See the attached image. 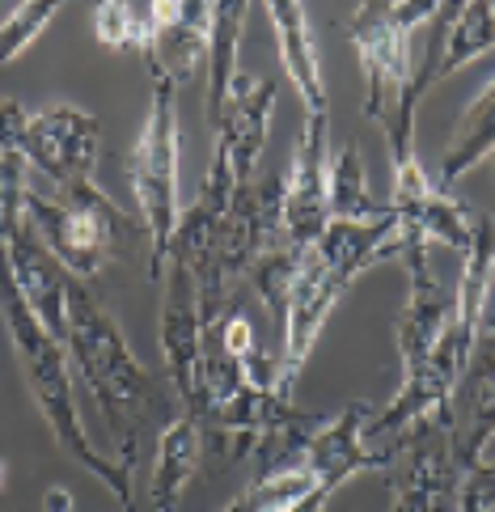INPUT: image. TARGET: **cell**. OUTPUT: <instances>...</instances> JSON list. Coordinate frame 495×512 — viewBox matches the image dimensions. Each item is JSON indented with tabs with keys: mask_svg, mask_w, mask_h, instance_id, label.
I'll use <instances>...</instances> for the list:
<instances>
[{
	"mask_svg": "<svg viewBox=\"0 0 495 512\" xmlns=\"http://www.w3.org/2000/svg\"><path fill=\"white\" fill-rule=\"evenodd\" d=\"M491 271H495V221L491 216H474V242L466 250L462 276H457V288H453V314H449L445 335L436 339L432 356L419 364L411 377H402L390 407L369 419V445L385 441V457H394V449L407 441L428 415L449 407V394L457 381H462V373L470 369L474 347H479Z\"/></svg>",
	"mask_w": 495,
	"mask_h": 512,
	"instance_id": "6da1fadb",
	"label": "cell"
},
{
	"mask_svg": "<svg viewBox=\"0 0 495 512\" xmlns=\"http://www.w3.org/2000/svg\"><path fill=\"white\" fill-rule=\"evenodd\" d=\"M0 314H5L9 343H13L17 360H22L30 394H34V402H39V411L47 415V424L55 432V445H60L72 462H81L89 474H94L123 508H132V470H127L123 462H110V457L102 449H94V441L85 436L81 415H77V398H72L68 352H64V343L39 322L30 301L22 297L5 246H0Z\"/></svg>",
	"mask_w": 495,
	"mask_h": 512,
	"instance_id": "7a4b0ae2",
	"label": "cell"
},
{
	"mask_svg": "<svg viewBox=\"0 0 495 512\" xmlns=\"http://www.w3.org/2000/svg\"><path fill=\"white\" fill-rule=\"evenodd\" d=\"M68 364L81 373L89 398L98 402L110 428L123 436L119 462L132 470L136 457V424L153 411L157 381L132 352V343L119 331V322L98 305V297L81 284L68 288V339H64Z\"/></svg>",
	"mask_w": 495,
	"mask_h": 512,
	"instance_id": "3957f363",
	"label": "cell"
},
{
	"mask_svg": "<svg viewBox=\"0 0 495 512\" xmlns=\"http://www.w3.org/2000/svg\"><path fill=\"white\" fill-rule=\"evenodd\" d=\"M149 68V111L132 157H127V178L140 208V225L149 237V280L165 276V263L174 254V233L182 221L178 195V81L170 77L153 51L144 56Z\"/></svg>",
	"mask_w": 495,
	"mask_h": 512,
	"instance_id": "277c9868",
	"label": "cell"
},
{
	"mask_svg": "<svg viewBox=\"0 0 495 512\" xmlns=\"http://www.w3.org/2000/svg\"><path fill=\"white\" fill-rule=\"evenodd\" d=\"M98 119L81 106H51V111H30L22 161L47 174L60 191V204L85 212L110 237L132 229L119 204L98 187Z\"/></svg>",
	"mask_w": 495,
	"mask_h": 512,
	"instance_id": "5b68a950",
	"label": "cell"
},
{
	"mask_svg": "<svg viewBox=\"0 0 495 512\" xmlns=\"http://www.w3.org/2000/svg\"><path fill=\"white\" fill-rule=\"evenodd\" d=\"M398 449H407L394 474V508L398 512H457L462 496V462L453 445L449 407L428 415Z\"/></svg>",
	"mask_w": 495,
	"mask_h": 512,
	"instance_id": "8992f818",
	"label": "cell"
},
{
	"mask_svg": "<svg viewBox=\"0 0 495 512\" xmlns=\"http://www.w3.org/2000/svg\"><path fill=\"white\" fill-rule=\"evenodd\" d=\"M352 47L364 68V115L385 123L394 115L402 89L415 77L411 34L398 26L394 5L364 0L352 13Z\"/></svg>",
	"mask_w": 495,
	"mask_h": 512,
	"instance_id": "52a82bcc",
	"label": "cell"
},
{
	"mask_svg": "<svg viewBox=\"0 0 495 512\" xmlns=\"http://www.w3.org/2000/svg\"><path fill=\"white\" fill-rule=\"evenodd\" d=\"M347 288L352 284H343L314 250L305 254V263H301L297 280H292V292H288V309H284V326H280V360H275V369H280L275 394L284 402H292V390H297L305 364L314 356L322 326L330 322V314H335V305L343 301Z\"/></svg>",
	"mask_w": 495,
	"mask_h": 512,
	"instance_id": "ba28073f",
	"label": "cell"
},
{
	"mask_svg": "<svg viewBox=\"0 0 495 512\" xmlns=\"http://www.w3.org/2000/svg\"><path fill=\"white\" fill-rule=\"evenodd\" d=\"M398 259L407 267V305L398 314V356H402V377H411L432 356L436 339L445 335L453 314V292L436 280L428 263V242L419 233H411V242L402 246Z\"/></svg>",
	"mask_w": 495,
	"mask_h": 512,
	"instance_id": "9c48e42d",
	"label": "cell"
},
{
	"mask_svg": "<svg viewBox=\"0 0 495 512\" xmlns=\"http://www.w3.org/2000/svg\"><path fill=\"white\" fill-rule=\"evenodd\" d=\"M326 123L318 115H305V127L292 144V166L284 174V237L297 250H314L322 229L330 225L326 212Z\"/></svg>",
	"mask_w": 495,
	"mask_h": 512,
	"instance_id": "30bf717a",
	"label": "cell"
},
{
	"mask_svg": "<svg viewBox=\"0 0 495 512\" xmlns=\"http://www.w3.org/2000/svg\"><path fill=\"white\" fill-rule=\"evenodd\" d=\"M26 221L39 233V242L47 246V254L72 276H98L102 263L115 250V237H110L98 221H89L85 212H72L60 199H47L39 191L26 195Z\"/></svg>",
	"mask_w": 495,
	"mask_h": 512,
	"instance_id": "8fae6325",
	"label": "cell"
},
{
	"mask_svg": "<svg viewBox=\"0 0 495 512\" xmlns=\"http://www.w3.org/2000/svg\"><path fill=\"white\" fill-rule=\"evenodd\" d=\"M161 356L174 390L182 394V411H191L199 398V369H204V318H199L195 284L178 263L161 301Z\"/></svg>",
	"mask_w": 495,
	"mask_h": 512,
	"instance_id": "7c38bea8",
	"label": "cell"
},
{
	"mask_svg": "<svg viewBox=\"0 0 495 512\" xmlns=\"http://www.w3.org/2000/svg\"><path fill=\"white\" fill-rule=\"evenodd\" d=\"M369 419L373 407L369 402H352L347 411H339L335 419H326L322 432L314 436V445L305 453V470H314L318 487L339 491L352 474L360 470H381L390 457L369 445Z\"/></svg>",
	"mask_w": 495,
	"mask_h": 512,
	"instance_id": "4fadbf2b",
	"label": "cell"
},
{
	"mask_svg": "<svg viewBox=\"0 0 495 512\" xmlns=\"http://www.w3.org/2000/svg\"><path fill=\"white\" fill-rule=\"evenodd\" d=\"M271 111H275V81H254L250 72H237L229 102H225V115H220L212 140H220L229 149L233 174L242 187L250 182L254 166H259V157H263Z\"/></svg>",
	"mask_w": 495,
	"mask_h": 512,
	"instance_id": "5bb4252c",
	"label": "cell"
},
{
	"mask_svg": "<svg viewBox=\"0 0 495 512\" xmlns=\"http://www.w3.org/2000/svg\"><path fill=\"white\" fill-rule=\"evenodd\" d=\"M407 242H411V229L394 212H385L377 221H330L318 237L314 254L343 284H356V276H364L373 263L390 259V254H402Z\"/></svg>",
	"mask_w": 495,
	"mask_h": 512,
	"instance_id": "9a60e30c",
	"label": "cell"
},
{
	"mask_svg": "<svg viewBox=\"0 0 495 512\" xmlns=\"http://www.w3.org/2000/svg\"><path fill=\"white\" fill-rule=\"evenodd\" d=\"M267 17L275 26V47H280L284 77L301 94L305 115L330 119V94H326V81H322L318 43H314V26H309L305 5H297V0H271Z\"/></svg>",
	"mask_w": 495,
	"mask_h": 512,
	"instance_id": "2e32d148",
	"label": "cell"
},
{
	"mask_svg": "<svg viewBox=\"0 0 495 512\" xmlns=\"http://www.w3.org/2000/svg\"><path fill=\"white\" fill-rule=\"evenodd\" d=\"M491 441H495V297L487 292L479 347H474V360H470V424L462 436H453L462 470L483 462Z\"/></svg>",
	"mask_w": 495,
	"mask_h": 512,
	"instance_id": "e0dca14e",
	"label": "cell"
},
{
	"mask_svg": "<svg viewBox=\"0 0 495 512\" xmlns=\"http://www.w3.org/2000/svg\"><path fill=\"white\" fill-rule=\"evenodd\" d=\"M199 453H204V424L195 415H174L165 419L161 441H157V462H153V479H149V504L157 512H170L187 483L195 479Z\"/></svg>",
	"mask_w": 495,
	"mask_h": 512,
	"instance_id": "ac0fdd59",
	"label": "cell"
},
{
	"mask_svg": "<svg viewBox=\"0 0 495 512\" xmlns=\"http://www.w3.org/2000/svg\"><path fill=\"white\" fill-rule=\"evenodd\" d=\"M208 39H212V5H204V0L174 5L170 0V17H165V30L153 56L170 68V77L178 85H187L199 72V64L208 60Z\"/></svg>",
	"mask_w": 495,
	"mask_h": 512,
	"instance_id": "d6986e66",
	"label": "cell"
},
{
	"mask_svg": "<svg viewBox=\"0 0 495 512\" xmlns=\"http://www.w3.org/2000/svg\"><path fill=\"white\" fill-rule=\"evenodd\" d=\"M246 5L242 0H220L212 5V39H208V127L216 132L220 115H225L229 89L237 81V47H242V30H246Z\"/></svg>",
	"mask_w": 495,
	"mask_h": 512,
	"instance_id": "ffe728a7",
	"label": "cell"
},
{
	"mask_svg": "<svg viewBox=\"0 0 495 512\" xmlns=\"http://www.w3.org/2000/svg\"><path fill=\"white\" fill-rule=\"evenodd\" d=\"M491 153H495V77L483 94L466 106V115L457 119L453 140L445 144V153H440V182L453 187L457 178H466Z\"/></svg>",
	"mask_w": 495,
	"mask_h": 512,
	"instance_id": "44dd1931",
	"label": "cell"
},
{
	"mask_svg": "<svg viewBox=\"0 0 495 512\" xmlns=\"http://www.w3.org/2000/svg\"><path fill=\"white\" fill-rule=\"evenodd\" d=\"M326 212H330V221H377V216L390 212V204H377L369 195V174H364V157L356 144H343L330 157Z\"/></svg>",
	"mask_w": 495,
	"mask_h": 512,
	"instance_id": "7402d4cb",
	"label": "cell"
},
{
	"mask_svg": "<svg viewBox=\"0 0 495 512\" xmlns=\"http://www.w3.org/2000/svg\"><path fill=\"white\" fill-rule=\"evenodd\" d=\"M491 47H495V0H470V5H457L449 13V22H445V34H440L436 81L453 68L479 60Z\"/></svg>",
	"mask_w": 495,
	"mask_h": 512,
	"instance_id": "603a6c76",
	"label": "cell"
},
{
	"mask_svg": "<svg viewBox=\"0 0 495 512\" xmlns=\"http://www.w3.org/2000/svg\"><path fill=\"white\" fill-rule=\"evenodd\" d=\"M305 254L309 250H297L284 237L275 250H267L259 263H254L246 276H250V284H254V292H259V301L267 305V314H271V322H275V331L284 326V309H288V292H292V280H297V271H301V263H305Z\"/></svg>",
	"mask_w": 495,
	"mask_h": 512,
	"instance_id": "cb8c5ba5",
	"label": "cell"
},
{
	"mask_svg": "<svg viewBox=\"0 0 495 512\" xmlns=\"http://www.w3.org/2000/svg\"><path fill=\"white\" fill-rule=\"evenodd\" d=\"M55 13H60L55 0H26V5H13L5 13V22H0V64L22 56V51L55 22Z\"/></svg>",
	"mask_w": 495,
	"mask_h": 512,
	"instance_id": "d4e9b609",
	"label": "cell"
},
{
	"mask_svg": "<svg viewBox=\"0 0 495 512\" xmlns=\"http://www.w3.org/2000/svg\"><path fill=\"white\" fill-rule=\"evenodd\" d=\"M26 161L17 153H0V237H9L26 225Z\"/></svg>",
	"mask_w": 495,
	"mask_h": 512,
	"instance_id": "484cf974",
	"label": "cell"
},
{
	"mask_svg": "<svg viewBox=\"0 0 495 512\" xmlns=\"http://www.w3.org/2000/svg\"><path fill=\"white\" fill-rule=\"evenodd\" d=\"M457 512H495V457H483L462 474Z\"/></svg>",
	"mask_w": 495,
	"mask_h": 512,
	"instance_id": "4316f807",
	"label": "cell"
},
{
	"mask_svg": "<svg viewBox=\"0 0 495 512\" xmlns=\"http://www.w3.org/2000/svg\"><path fill=\"white\" fill-rule=\"evenodd\" d=\"M94 30H98V43L110 51H127V5L119 0H102L94 9Z\"/></svg>",
	"mask_w": 495,
	"mask_h": 512,
	"instance_id": "83f0119b",
	"label": "cell"
},
{
	"mask_svg": "<svg viewBox=\"0 0 495 512\" xmlns=\"http://www.w3.org/2000/svg\"><path fill=\"white\" fill-rule=\"evenodd\" d=\"M26 123H30V111H26L22 102L0 98V153H17V157H22Z\"/></svg>",
	"mask_w": 495,
	"mask_h": 512,
	"instance_id": "f1b7e54d",
	"label": "cell"
},
{
	"mask_svg": "<svg viewBox=\"0 0 495 512\" xmlns=\"http://www.w3.org/2000/svg\"><path fill=\"white\" fill-rule=\"evenodd\" d=\"M43 512H72V496L64 487H51L43 496Z\"/></svg>",
	"mask_w": 495,
	"mask_h": 512,
	"instance_id": "f546056e",
	"label": "cell"
},
{
	"mask_svg": "<svg viewBox=\"0 0 495 512\" xmlns=\"http://www.w3.org/2000/svg\"><path fill=\"white\" fill-rule=\"evenodd\" d=\"M0 487H5V462H0Z\"/></svg>",
	"mask_w": 495,
	"mask_h": 512,
	"instance_id": "4dcf8cb0",
	"label": "cell"
},
{
	"mask_svg": "<svg viewBox=\"0 0 495 512\" xmlns=\"http://www.w3.org/2000/svg\"><path fill=\"white\" fill-rule=\"evenodd\" d=\"M491 297H495V271H491Z\"/></svg>",
	"mask_w": 495,
	"mask_h": 512,
	"instance_id": "1f68e13d",
	"label": "cell"
},
{
	"mask_svg": "<svg viewBox=\"0 0 495 512\" xmlns=\"http://www.w3.org/2000/svg\"><path fill=\"white\" fill-rule=\"evenodd\" d=\"M390 512H398V508H390Z\"/></svg>",
	"mask_w": 495,
	"mask_h": 512,
	"instance_id": "d6a6232c",
	"label": "cell"
}]
</instances>
